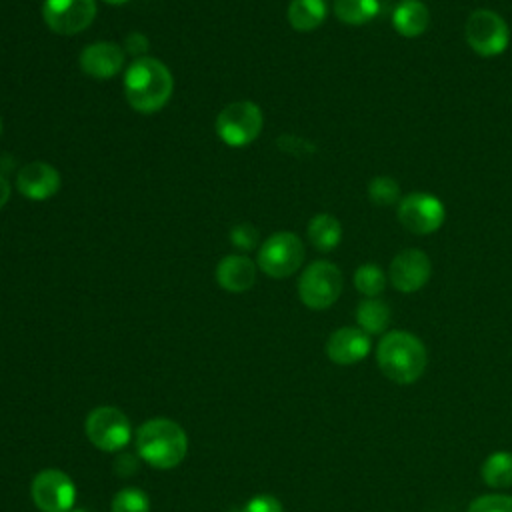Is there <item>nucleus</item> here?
<instances>
[{"label": "nucleus", "mask_w": 512, "mask_h": 512, "mask_svg": "<svg viewBox=\"0 0 512 512\" xmlns=\"http://www.w3.org/2000/svg\"><path fill=\"white\" fill-rule=\"evenodd\" d=\"M468 46L482 58L500 56L510 44V28L506 20L488 8L474 10L464 24Z\"/></svg>", "instance_id": "4"}, {"label": "nucleus", "mask_w": 512, "mask_h": 512, "mask_svg": "<svg viewBox=\"0 0 512 512\" xmlns=\"http://www.w3.org/2000/svg\"><path fill=\"white\" fill-rule=\"evenodd\" d=\"M242 512H282V504L270 494H258L242 508Z\"/></svg>", "instance_id": "28"}, {"label": "nucleus", "mask_w": 512, "mask_h": 512, "mask_svg": "<svg viewBox=\"0 0 512 512\" xmlns=\"http://www.w3.org/2000/svg\"><path fill=\"white\" fill-rule=\"evenodd\" d=\"M70 512H86V510H70Z\"/></svg>", "instance_id": "32"}, {"label": "nucleus", "mask_w": 512, "mask_h": 512, "mask_svg": "<svg viewBox=\"0 0 512 512\" xmlns=\"http://www.w3.org/2000/svg\"><path fill=\"white\" fill-rule=\"evenodd\" d=\"M126 48L132 52V54H142L146 48H148V42L142 34H130L126 38Z\"/></svg>", "instance_id": "29"}, {"label": "nucleus", "mask_w": 512, "mask_h": 512, "mask_svg": "<svg viewBox=\"0 0 512 512\" xmlns=\"http://www.w3.org/2000/svg\"><path fill=\"white\" fill-rule=\"evenodd\" d=\"M430 10L422 0H402L392 12V26L404 38H416L428 30Z\"/></svg>", "instance_id": "17"}, {"label": "nucleus", "mask_w": 512, "mask_h": 512, "mask_svg": "<svg viewBox=\"0 0 512 512\" xmlns=\"http://www.w3.org/2000/svg\"><path fill=\"white\" fill-rule=\"evenodd\" d=\"M262 126V110L250 100H238L224 106L216 118V132L220 140L236 148L254 142Z\"/></svg>", "instance_id": "7"}, {"label": "nucleus", "mask_w": 512, "mask_h": 512, "mask_svg": "<svg viewBox=\"0 0 512 512\" xmlns=\"http://www.w3.org/2000/svg\"><path fill=\"white\" fill-rule=\"evenodd\" d=\"M368 196L376 206H392L400 202V186L390 176H376L368 182Z\"/></svg>", "instance_id": "24"}, {"label": "nucleus", "mask_w": 512, "mask_h": 512, "mask_svg": "<svg viewBox=\"0 0 512 512\" xmlns=\"http://www.w3.org/2000/svg\"><path fill=\"white\" fill-rule=\"evenodd\" d=\"M16 186L30 200H48L60 188V174L46 162H30L18 172Z\"/></svg>", "instance_id": "14"}, {"label": "nucleus", "mask_w": 512, "mask_h": 512, "mask_svg": "<svg viewBox=\"0 0 512 512\" xmlns=\"http://www.w3.org/2000/svg\"><path fill=\"white\" fill-rule=\"evenodd\" d=\"M230 240L240 250H250L258 244V230L252 224H238L232 228Z\"/></svg>", "instance_id": "27"}, {"label": "nucleus", "mask_w": 512, "mask_h": 512, "mask_svg": "<svg viewBox=\"0 0 512 512\" xmlns=\"http://www.w3.org/2000/svg\"><path fill=\"white\" fill-rule=\"evenodd\" d=\"M326 18V0H290L288 22L298 32L318 28Z\"/></svg>", "instance_id": "19"}, {"label": "nucleus", "mask_w": 512, "mask_h": 512, "mask_svg": "<svg viewBox=\"0 0 512 512\" xmlns=\"http://www.w3.org/2000/svg\"><path fill=\"white\" fill-rule=\"evenodd\" d=\"M468 512H512V496L506 494H486L476 498Z\"/></svg>", "instance_id": "26"}, {"label": "nucleus", "mask_w": 512, "mask_h": 512, "mask_svg": "<svg viewBox=\"0 0 512 512\" xmlns=\"http://www.w3.org/2000/svg\"><path fill=\"white\" fill-rule=\"evenodd\" d=\"M390 306L378 298H366L356 308V322L360 330L370 334H382L390 324Z\"/></svg>", "instance_id": "20"}, {"label": "nucleus", "mask_w": 512, "mask_h": 512, "mask_svg": "<svg viewBox=\"0 0 512 512\" xmlns=\"http://www.w3.org/2000/svg\"><path fill=\"white\" fill-rule=\"evenodd\" d=\"M42 16L56 34L70 36L88 28L96 16V0H44Z\"/></svg>", "instance_id": "11"}, {"label": "nucleus", "mask_w": 512, "mask_h": 512, "mask_svg": "<svg viewBox=\"0 0 512 512\" xmlns=\"http://www.w3.org/2000/svg\"><path fill=\"white\" fill-rule=\"evenodd\" d=\"M0 132H2V120H0Z\"/></svg>", "instance_id": "33"}, {"label": "nucleus", "mask_w": 512, "mask_h": 512, "mask_svg": "<svg viewBox=\"0 0 512 512\" xmlns=\"http://www.w3.org/2000/svg\"><path fill=\"white\" fill-rule=\"evenodd\" d=\"M124 64V52L112 42H96L82 50L80 66L92 78H112Z\"/></svg>", "instance_id": "15"}, {"label": "nucleus", "mask_w": 512, "mask_h": 512, "mask_svg": "<svg viewBox=\"0 0 512 512\" xmlns=\"http://www.w3.org/2000/svg\"><path fill=\"white\" fill-rule=\"evenodd\" d=\"M304 256L302 240L294 232L282 230L264 240L258 250V266L270 278H288L302 266Z\"/></svg>", "instance_id": "6"}, {"label": "nucleus", "mask_w": 512, "mask_h": 512, "mask_svg": "<svg viewBox=\"0 0 512 512\" xmlns=\"http://www.w3.org/2000/svg\"><path fill=\"white\" fill-rule=\"evenodd\" d=\"M398 222L412 234L426 236L436 232L446 220V208L438 196L428 192H410L400 198Z\"/></svg>", "instance_id": "8"}, {"label": "nucleus", "mask_w": 512, "mask_h": 512, "mask_svg": "<svg viewBox=\"0 0 512 512\" xmlns=\"http://www.w3.org/2000/svg\"><path fill=\"white\" fill-rule=\"evenodd\" d=\"M174 80L170 70L156 58H136L124 74V94L128 104L142 112L152 114L164 108L170 100Z\"/></svg>", "instance_id": "1"}, {"label": "nucleus", "mask_w": 512, "mask_h": 512, "mask_svg": "<svg viewBox=\"0 0 512 512\" xmlns=\"http://www.w3.org/2000/svg\"><path fill=\"white\" fill-rule=\"evenodd\" d=\"M342 272L328 260H316L306 266L298 280V296L312 310L330 308L342 292Z\"/></svg>", "instance_id": "5"}, {"label": "nucleus", "mask_w": 512, "mask_h": 512, "mask_svg": "<svg viewBox=\"0 0 512 512\" xmlns=\"http://www.w3.org/2000/svg\"><path fill=\"white\" fill-rule=\"evenodd\" d=\"M380 12L378 0H334V14L348 26H362Z\"/></svg>", "instance_id": "21"}, {"label": "nucleus", "mask_w": 512, "mask_h": 512, "mask_svg": "<svg viewBox=\"0 0 512 512\" xmlns=\"http://www.w3.org/2000/svg\"><path fill=\"white\" fill-rule=\"evenodd\" d=\"M308 238L320 252H330L340 244L342 226L336 216L320 212L308 222Z\"/></svg>", "instance_id": "18"}, {"label": "nucleus", "mask_w": 512, "mask_h": 512, "mask_svg": "<svg viewBox=\"0 0 512 512\" xmlns=\"http://www.w3.org/2000/svg\"><path fill=\"white\" fill-rule=\"evenodd\" d=\"M136 450L150 466L168 470L184 460L188 452V438L176 422L168 418H154L138 428Z\"/></svg>", "instance_id": "3"}, {"label": "nucleus", "mask_w": 512, "mask_h": 512, "mask_svg": "<svg viewBox=\"0 0 512 512\" xmlns=\"http://www.w3.org/2000/svg\"><path fill=\"white\" fill-rule=\"evenodd\" d=\"M376 362L388 380L396 384H412L424 374L428 352L418 336L404 330H392L380 338Z\"/></svg>", "instance_id": "2"}, {"label": "nucleus", "mask_w": 512, "mask_h": 512, "mask_svg": "<svg viewBox=\"0 0 512 512\" xmlns=\"http://www.w3.org/2000/svg\"><path fill=\"white\" fill-rule=\"evenodd\" d=\"M104 2H108V4H124L128 0H104Z\"/></svg>", "instance_id": "31"}, {"label": "nucleus", "mask_w": 512, "mask_h": 512, "mask_svg": "<svg viewBox=\"0 0 512 512\" xmlns=\"http://www.w3.org/2000/svg\"><path fill=\"white\" fill-rule=\"evenodd\" d=\"M368 352H370V336L364 330L352 328V326L334 330L326 342L328 358L340 366L356 364L364 360Z\"/></svg>", "instance_id": "13"}, {"label": "nucleus", "mask_w": 512, "mask_h": 512, "mask_svg": "<svg viewBox=\"0 0 512 512\" xmlns=\"http://www.w3.org/2000/svg\"><path fill=\"white\" fill-rule=\"evenodd\" d=\"M432 276V262L426 252L418 248H406L398 252L388 268V278L398 292L410 294L426 286Z\"/></svg>", "instance_id": "12"}, {"label": "nucleus", "mask_w": 512, "mask_h": 512, "mask_svg": "<svg viewBox=\"0 0 512 512\" xmlns=\"http://www.w3.org/2000/svg\"><path fill=\"white\" fill-rule=\"evenodd\" d=\"M482 480L492 488L512 486V452H494L490 454L482 468Z\"/></svg>", "instance_id": "22"}, {"label": "nucleus", "mask_w": 512, "mask_h": 512, "mask_svg": "<svg viewBox=\"0 0 512 512\" xmlns=\"http://www.w3.org/2000/svg\"><path fill=\"white\" fill-rule=\"evenodd\" d=\"M354 286L366 298L380 296L382 290L386 288L384 270L378 264H372V262L358 266L356 272H354Z\"/></svg>", "instance_id": "23"}, {"label": "nucleus", "mask_w": 512, "mask_h": 512, "mask_svg": "<svg viewBox=\"0 0 512 512\" xmlns=\"http://www.w3.org/2000/svg\"><path fill=\"white\" fill-rule=\"evenodd\" d=\"M256 280V266L248 256H226L216 266V282L228 292H246Z\"/></svg>", "instance_id": "16"}, {"label": "nucleus", "mask_w": 512, "mask_h": 512, "mask_svg": "<svg viewBox=\"0 0 512 512\" xmlns=\"http://www.w3.org/2000/svg\"><path fill=\"white\" fill-rule=\"evenodd\" d=\"M32 500L42 512H70L76 500V486L62 470H42L32 480Z\"/></svg>", "instance_id": "10"}, {"label": "nucleus", "mask_w": 512, "mask_h": 512, "mask_svg": "<svg viewBox=\"0 0 512 512\" xmlns=\"http://www.w3.org/2000/svg\"><path fill=\"white\" fill-rule=\"evenodd\" d=\"M112 512H150V498L140 488H122L112 500Z\"/></svg>", "instance_id": "25"}, {"label": "nucleus", "mask_w": 512, "mask_h": 512, "mask_svg": "<svg viewBox=\"0 0 512 512\" xmlns=\"http://www.w3.org/2000/svg\"><path fill=\"white\" fill-rule=\"evenodd\" d=\"M8 198H10V184L4 176H0V208L8 202Z\"/></svg>", "instance_id": "30"}, {"label": "nucleus", "mask_w": 512, "mask_h": 512, "mask_svg": "<svg viewBox=\"0 0 512 512\" xmlns=\"http://www.w3.org/2000/svg\"><path fill=\"white\" fill-rule=\"evenodd\" d=\"M84 430L88 440L104 452H116L124 448L132 434L126 414L112 406H100L92 410L84 422Z\"/></svg>", "instance_id": "9"}]
</instances>
